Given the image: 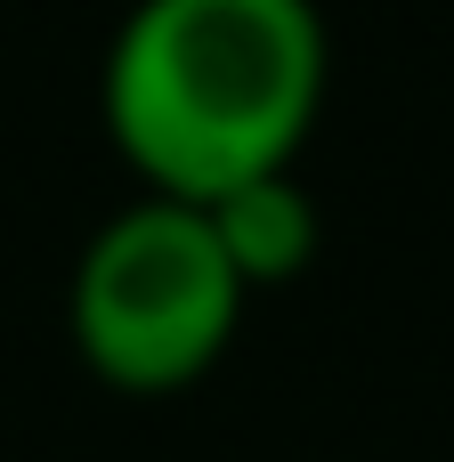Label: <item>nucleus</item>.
Wrapping results in <instances>:
<instances>
[{"instance_id":"obj_1","label":"nucleus","mask_w":454,"mask_h":462,"mask_svg":"<svg viewBox=\"0 0 454 462\" xmlns=\"http://www.w3.org/2000/svg\"><path fill=\"white\" fill-rule=\"evenodd\" d=\"M325 81L317 0H138L106 49L97 114L146 195L211 203L301 162Z\"/></svg>"},{"instance_id":"obj_2","label":"nucleus","mask_w":454,"mask_h":462,"mask_svg":"<svg viewBox=\"0 0 454 462\" xmlns=\"http://www.w3.org/2000/svg\"><path fill=\"white\" fill-rule=\"evenodd\" d=\"M244 276L227 268L203 203L138 195L73 260L65 325L81 365L122 398H171L203 382L244 317Z\"/></svg>"},{"instance_id":"obj_3","label":"nucleus","mask_w":454,"mask_h":462,"mask_svg":"<svg viewBox=\"0 0 454 462\" xmlns=\"http://www.w3.org/2000/svg\"><path fill=\"white\" fill-rule=\"evenodd\" d=\"M203 219H211V236H219L227 268L244 276V292L292 284V276L317 260V244H325V219H317V203H309V187H301L292 171H268V179H244V187L211 195Z\"/></svg>"}]
</instances>
